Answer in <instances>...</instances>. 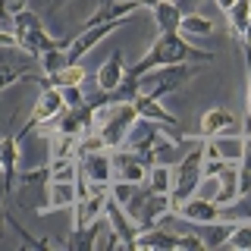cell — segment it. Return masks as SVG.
Wrapping results in <instances>:
<instances>
[{
  "mask_svg": "<svg viewBox=\"0 0 251 251\" xmlns=\"http://www.w3.org/2000/svg\"><path fill=\"white\" fill-rule=\"evenodd\" d=\"M210 60H214V53L210 50H195L179 31H160V38L151 44V50H148L135 66L126 69V73L141 78L145 73H151L157 66H173V63H210Z\"/></svg>",
  "mask_w": 251,
  "mask_h": 251,
  "instance_id": "cell-1",
  "label": "cell"
},
{
  "mask_svg": "<svg viewBox=\"0 0 251 251\" xmlns=\"http://www.w3.org/2000/svg\"><path fill=\"white\" fill-rule=\"evenodd\" d=\"M135 120H138V113L132 104H107L104 110L100 107L94 110V132L104 138L107 151H113V148H120L126 141Z\"/></svg>",
  "mask_w": 251,
  "mask_h": 251,
  "instance_id": "cell-2",
  "label": "cell"
},
{
  "mask_svg": "<svg viewBox=\"0 0 251 251\" xmlns=\"http://www.w3.org/2000/svg\"><path fill=\"white\" fill-rule=\"evenodd\" d=\"M198 73V63H173V66H157L151 73L141 75V91L151 98H167V94L179 91L182 85Z\"/></svg>",
  "mask_w": 251,
  "mask_h": 251,
  "instance_id": "cell-3",
  "label": "cell"
},
{
  "mask_svg": "<svg viewBox=\"0 0 251 251\" xmlns=\"http://www.w3.org/2000/svg\"><path fill=\"white\" fill-rule=\"evenodd\" d=\"M132 107H135V113L141 116V120H151V123H160L163 129H167V135L176 141V145H182V141L188 138V135H182V129H179V116L176 113H170L167 107L160 104L157 98H151V94H145V91H138L135 94V100H132Z\"/></svg>",
  "mask_w": 251,
  "mask_h": 251,
  "instance_id": "cell-4",
  "label": "cell"
},
{
  "mask_svg": "<svg viewBox=\"0 0 251 251\" xmlns=\"http://www.w3.org/2000/svg\"><path fill=\"white\" fill-rule=\"evenodd\" d=\"M63 107H66V100H63V91L53 88V85H47V88H41V98L35 100V110H31V116L25 120V126L19 129V141L28 135V132H35L38 126L57 120V116L63 113Z\"/></svg>",
  "mask_w": 251,
  "mask_h": 251,
  "instance_id": "cell-5",
  "label": "cell"
},
{
  "mask_svg": "<svg viewBox=\"0 0 251 251\" xmlns=\"http://www.w3.org/2000/svg\"><path fill=\"white\" fill-rule=\"evenodd\" d=\"M160 129L163 126L160 123H151V120H138L132 123V129H129V135H126L123 141V148H129V151H135L145 157V163L151 167L154 163V145H157V135H160Z\"/></svg>",
  "mask_w": 251,
  "mask_h": 251,
  "instance_id": "cell-6",
  "label": "cell"
},
{
  "mask_svg": "<svg viewBox=\"0 0 251 251\" xmlns=\"http://www.w3.org/2000/svg\"><path fill=\"white\" fill-rule=\"evenodd\" d=\"M242 145H245V135L235 132H220V135L204 138V157H220L226 163H239L242 160Z\"/></svg>",
  "mask_w": 251,
  "mask_h": 251,
  "instance_id": "cell-7",
  "label": "cell"
},
{
  "mask_svg": "<svg viewBox=\"0 0 251 251\" xmlns=\"http://www.w3.org/2000/svg\"><path fill=\"white\" fill-rule=\"evenodd\" d=\"M116 28H120V22H104V25H85L75 38H69V47H66L69 63H78V60H82L94 44H100V38H107L110 31H116Z\"/></svg>",
  "mask_w": 251,
  "mask_h": 251,
  "instance_id": "cell-8",
  "label": "cell"
},
{
  "mask_svg": "<svg viewBox=\"0 0 251 251\" xmlns=\"http://www.w3.org/2000/svg\"><path fill=\"white\" fill-rule=\"evenodd\" d=\"M179 217L185 220V223H214V220L223 217V207H220L217 201H210V198H198V195H192L188 201H182L179 207H173Z\"/></svg>",
  "mask_w": 251,
  "mask_h": 251,
  "instance_id": "cell-9",
  "label": "cell"
},
{
  "mask_svg": "<svg viewBox=\"0 0 251 251\" xmlns=\"http://www.w3.org/2000/svg\"><path fill=\"white\" fill-rule=\"evenodd\" d=\"M173 210V198L167 192H148L145 201H141L138 214H135V223L141 226V229H151V226H157L163 220V214H170Z\"/></svg>",
  "mask_w": 251,
  "mask_h": 251,
  "instance_id": "cell-10",
  "label": "cell"
},
{
  "mask_svg": "<svg viewBox=\"0 0 251 251\" xmlns=\"http://www.w3.org/2000/svg\"><path fill=\"white\" fill-rule=\"evenodd\" d=\"M78 201V192H75V179L69 182H60V179H50L47 182V192H44V204H38V214H47V210H66Z\"/></svg>",
  "mask_w": 251,
  "mask_h": 251,
  "instance_id": "cell-11",
  "label": "cell"
},
{
  "mask_svg": "<svg viewBox=\"0 0 251 251\" xmlns=\"http://www.w3.org/2000/svg\"><path fill=\"white\" fill-rule=\"evenodd\" d=\"M16 163H19V132L0 138V170H3V195H13L16 185Z\"/></svg>",
  "mask_w": 251,
  "mask_h": 251,
  "instance_id": "cell-12",
  "label": "cell"
},
{
  "mask_svg": "<svg viewBox=\"0 0 251 251\" xmlns=\"http://www.w3.org/2000/svg\"><path fill=\"white\" fill-rule=\"evenodd\" d=\"M138 0H107V3H100L98 10H94L88 19H85V25H104V22H123L129 19L132 13H138ZM82 25V28H85Z\"/></svg>",
  "mask_w": 251,
  "mask_h": 251,
  "instance_id": "cell-13",
  "label": "cell"
},
{
  "mask_svg": "<svg viewBox=\"0 0 251 251\" xmlns=\"http://www.w3.org/2000/svg\"><path fill=\"white\" fill-rule=\"evenodd\" d=\"M104 217H107V226L110 229H113L116 235H120V242L126 248H132V242H135V235H138V229L141 226L135 223V220H132L129 214H126V210L120 207V204H116L113 198L107 201V210H104Z\"/></svg>",
  "mask_w": 251,
  "mask_h": 251,
  "instance_id": "cell-14",
  "label": "cell"
},
{
  "mask_svg": "<svg viewBox=\"0 0 251 251\" xmlns=\"http://www.w3.org/2000/svg\"><path fill=\"white\" fill-rule=\"evenodd\" d=\"M78 170L88 176V182H113V160L110 151H91L78 157Z\"/></svg>",
  "mask_w": 251,
  "mask_h": 251,
  "instance_id": "cell-15",
  "label": "cell"
},
{
  "mask_svg": "<svg viewBox=\"0 0 251 251\" xmlns=\"http://www.w3.org/2000/svg\"><path fill=\"white\" fill-rule=\"evenodd\" d=\"M235 198H242L239 195V167H235V163H226V167L217 173V195H214V201L220 204V207H229V204H235Z\"/></svg>",
  "mask_w": 251,
  "mask_h": 251,
  "instance_id": "cell-16",
  "label": "cell"
},
{
  "mask_svg": "<svg viewBox=\"0 0 251 251\" xmlns=\"http://www.w3.org/2000/svg\"><path fill=\"white\" fill-rule=\"evenodd\" d=\"M235 129H239V120L226 107H210L201 120V138L220 135V132H235Z\"/></svg>",
  "mask_w": 251,
  "mask_h": 251,
  "instance_id": "cell-17",
  "label": "cell"
},
{
  "mask_svg": "<svg viewBox=\"0 0 251 251\" xmlns=\"http://www.w3.org/2000/svg\"><path fill=\"white\" fill-rule=\"evenodd\" d=\"M104 226H107V217H98V220H91V223H85V226H73V235L66 239V248L91 251L94 245H98V235H100Z\"/></svg>",
  "mask_w": 251,
  "mask_h": 251,
  "instance_id": "cell-18",
  "label": "cell"
},
{
  "mask_svg": "<svg viewBox=\"0 0 251 251\" xmlns=\"http://www.w3.org/2000/svg\"><path fill=\"white\" fill-rule=\"evenodd\" d=\"M25 78H35L41 88H47V85H53V88H66V85H82L85 82V69L78 66V63H69V66L60 69V73H50V75H25Z\"/></svg>",
  "mask_w": 251,
  "mask_h": 251,
  "instance_id": "cell-19",
  "label": "cell"
},
{
  "mask_svg": "<svg viewBox=\"0 0 251 251\" xmlns=\"http://www.w3.org/2000/svg\"><path fill=\"white\" fill-rule=\"evenodd\" d=\"M123 75H126L123 53H120V50H113V53L107 57V63L98 69V91H113L116 85L123 82Z\"/></svg>",
  "mask_w": 251,
  "mask_h": 251,
  "instance_id": "cell-20",
  "label": "cell"
},
{
  "mask_svg": "<svg viewBox=\"0 0 251 251\" xmlns=\"http://www.w3.org/2000/svg\"><path fill=\"white\" fill-rule=\"evenodd\" d=\"M132 248H176V232L167 226H151V229H138Z\"/></svg>",
  "mask_w": 251,
  "mask_h": 251,
  "instance_id": "cell-21",
  "label": "cell"
},
{
  "mask_svg": "<svg viewBox=\"0 0 251 251\" xmlns=\"http://www.w3.org/2000/svg\"><path fill=\"white\" fill-rule=\"evenodd\" d=\"M235 223H239V220H229V223H223V217L214 220V223H201V226H204V235H201V232H198V235H201L204 248H220V245H226V239L232 235Z\"/></svg>",
  "mask_w": 251,
  "mask_h": 251,
  "instance_id": "cell-22",
  "label": "cell"
},
{
  "mask_svg": "<svg viewBox=\"0 0 251 251\" xmlns=\"http://www.w3.org/2000/svg\"><path fill=\"white\" fill-rule=\"evenodd\" d=\"M154 22L160 25V31H179V25H182V10H179L173 0H163V3H157L154 6Z\"/></svg>",
  "mask_w": 251,
  "mask_h": 251,
  "instance_id": "cell-23",
  "label": "cell"
},
{
  "mask_svg": "<svg viewBox=\"0 0 251 251\" xmlns=\"http://www.w3.org/2000/svg\"><path fill=\"white\" fill-rule=\"evenodd\" d=\"M145 185L151 188V192H167L173 188V167L167 163H151L148 167V176H145Z\"/></svg>",
  "mask_w": 251,
  "mask_h": 251,
  "instance_id": "cell-24",
  "label": "cell"
},
{
  "mask_svg": "<svg viewBox=\"0 0 251 251\" xmlns=\"http://www.w3.org/2000/svg\"><path fill=\"white\" fill-rule=\"evenodd\" d=\"M179 35L207 38V35H214V22H210L207 16H198V13H185V16H182V25H179Z\"/></svg>",
  "mask_w": 251,
  "mask_h": 251,
  "instance_id": "cell-25",
  "label": "cell"
},
{
  "mask_svg": "<svg viewBox=\"0 0 251 251\" xmlns=\"http://www.w3.org/2000/svg\"><path fill=\"white\" fill-rule=\"evenodd\" d=\"M10 28H13V35H25V31L44 28V22H41V16H38V13H31L28 6H22V10H16L10 16Z\"/></svg>",
  "mask_w": 251,
  "mask_h": 251,
  "instance_id": "cell-26",
  "label": "cell"
},
{
  "mask_svg": "<svg viewBox=\"0 0 251 251\" xmlns=\"http://www.w3.org/2000/svg\"><path fill=\"white\" fill-rule=\"evenodd\" d=\"M226 13H229L235 38H242V35H245V28H248V22H251V0H235Z\"/></svg>",
  "mask_w": 251,
  "mask_h": 251,
  "instance_id": "cell-27",
  "label": "cell"
},
{
  "mask_svg": "<svg viewBox=\"0 0 251 251\" xmlns=\"http://www.w3.org/2000/svg\"><path fill=\"white\" fill-rule=\"evenodd\" d=\"M38 63H41L44 75H50V73H60L63 66H69V57H66V47H53V50H44L41 57H38Z\"/></svg>",
  "mask_w": 251,
  "mask_h": 251,
  "instance_id": "cell-28",
  "label": "cell"
},
{
  "mask_svg": "<svg viewBox=\"0 0 251 251\" xmlns=\"http://www.w3.org/2000/svg\"><path fill=\"white\" fill-rule=\"evenodd\" d=\"M226 245H232L239 251H251V220H239V223H235V229H232L229 239H226Z\"/></svg>",
  "mask_w": 251,
  "mask_h": 251,
  "instance_id": "cell-29",
  "label": "cell"
},
{
  "mask_svg": "<svg viewBox=\"0 0 251 251\" xmlns=\"http://www.w3.org/2000/svg\"><path fill=\"white\" fill-rule=\"evenodd\" d=\"M25 75H28V73H22V69L10 66V63H0V91L10 88V85H16L19 78H25Z\"/></svg>",
  "mask_w": 251,
  "mask_h": 251,
  "instance_id": "cell-30",
  "label": "cell"
},
{
  "mask_svg": "<svg viewBox=\"0 0 251 251\" xmlns=\"http://www.w3.org/2000/svg\"><path fill=\"white\" fill-rule=\"evenodd\" d=\"M22 185H41V182H50V167H47V163H44V167H38V170H28V173H22Z\"/></svg>",
  "mask_w": 251,
  "mask_h": 251,
  "instance_id": "cell-31",
  "label": "cell"
},
{
  "mask_svg": "<svg viewBox=\"0 0 251 251\" xmlns=\"http://www.w3.org/2000/svg\"><path fill=\"white\" fill-rule=\"evenodd\" d=\"M63 91V100H66V107H82L85 100V94H82V85H66V88H60Z\"/></svg>",
  "mask_w": 251,
  "mask_h": 251,
  "instance_id": "cell-32",
  "label": "cell"
},
{
  "mask_svg": "<svg viewBox=\"0 0 251 251\" xmlns=\"http://www.w3.org/2000/svg\"><path fill=\"white\" fill-rule=\"evenodd\" d=\"M3 220H6V226H13V229H16V232L22 235V239L28 242V245H35V248H50V242H44V239H31V235L25 232V226H19V223H16L13 217H6V214H3Z\"/></svg>",
  "mask_w": 251,
  "mask_h": 251,
  "instance_id": "cell-33",
  "label": "cell"
},
{
  "mask_svg": "<svg viewBox=\"0 0 251 251\" xmlns=\"http://www.w3.org/2000/svg\"><path fill=\"white\" fill-rule=\"evenodd\" d=\"M0 47L3 50H19V38L13 35V28H0Z\"/></svg>",
  "mask_w": 251,
  "mask_h": 251,
  "instance_id": "cell-34",
  "label": "cell"
},
{
  "mask_svg": "<svg viewBox=\"0 0 251 251\" xmlns=\"http://www.w3.org/2000/svg\"><path fill=\"white\" fill-rule=\"evenodd\" d=\"M173 3H176V6H179L182 13H192V6L198 3V0H173Z\"/></svg>",
  "mask_w": 251,
  "mask_h": 251,
  "instance_id": "cell-35",
  "label": "cell"
},
{
  "mask_svg": "<svg viewBox=\"0 0 251 251\" xmlns=\"http://www.w3.org/2000/svg\"><path fill=\"white\" fill-rule=\"evenodd\" d=\"M157 3H163V0H138V6H148V10H154Z\"/></svg>",
  "mask_w": 251,
  "mask_h": 251,
  "instance_id": "cell-36",
  "label": "cell"
},
{
  "mask_svg": "<svg viewBox=\"0 0 251 251\" xmlns=\"http://www.w3.org/2000/svg\"><path fill=\"white\" fill-rule=\"evenodd\" d=\"M232 3H235V0H217V6H220V10H223V13H226V10H229V6H232Z\"/></svg>",
  "mask_w": 251,
  "mask_h": 251,
  "instance_id": "cell-37",
  "label": "cell"
},
{
  "mask_svg": "<svg viewBox=\"0 0 251 251\" xmlns=\"http://www.w3.org/2000/svg\"><path fill=\"white\" fill-rule=\"evenodd\" d=\"M63 3H69V0H50V13H57Z\"/></svg>",
  "mask_w": 251,
  "mask_h": 251,
  "instance_id": "cell-38",
  "label": "cell"
},
{
  "mask_svg": "<svg viewBox=\"0 0 251 251\" xmlns=\"http://www.w3.org/2000/svg\"><path fill=\"white\" fill-rule=\"evenodd\" d=\"M0 176H3V170H0Z\"/></svg>",
  "mask_w": 251,
  "mask_h": 251,
  "instance_id": "cell-39",
  "label": "cell"
}]
</instances>
